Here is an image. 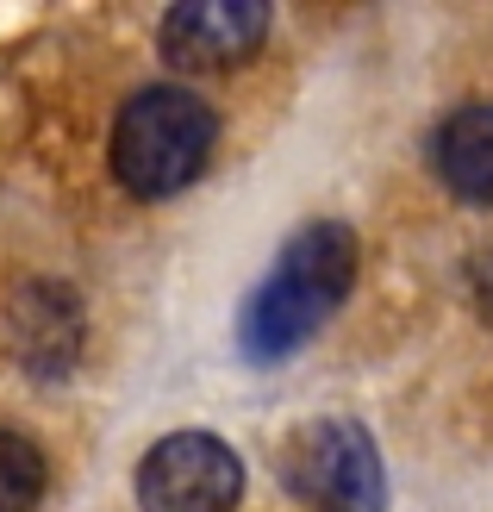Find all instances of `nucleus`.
Instances as JSON below:
<instances>
[{
	"instance_id": "obj_1",
	"label": "nucleus",
	"mask_w": 493,
	"mask_h": 512,
	"mask_svg": "<svg viewBox=\"0 0 493 512\" xmlns=\"http://www.w3.org/2000/svg\"><path fill=\"white\" fill-rule=\"evenodd\" d=\"M356 281V232L337 219H313L281 244L275 269L256 281V294L238 313V344L256 363H275V356H294L313 331L344 306Z\"/></svg>"
},
{
	"instance_id": "obj_3",
	"label": "nucleus",
	"mask_w": 493,
	"mask_h": 512,
	"mask_svg": "<svg viewBox=\"0 0 493 512\" xmlns=\"http://www.w3.org/2000/svg\"><path fill=\"white\" fill-rule=\"evenodd\" d=\"M281 481L306 512H381L387 475L369 425L356 419H306L281 444Z\"/></svg>"
},
{
	"instance_id": "obj_7",
	"label": "nucleus",
	"mask_w": 493,
	"mask_h": 512,
	"mask_svg": "<svg viewBox=\"0 0 493 512\" xmlns=\"http://www.w3.org/2000/svg\"><path fill=\"white\" fill-rule=\"evenodd\" d=\"M38 500H44V456L19 431H0V512H38Z\"/></svg>"
},
{
	"instance_id": "obj_2",
	"label": "nucleus",
	"mask_w": 493,
	"mask_h": 512,
	"mask_svg": "<svg viewBox=\"0 0 493 512\" xmlns=\"http://www.w3.org/2000/svg\"><path fill=\"white\" fill-rule=\"evenodd\" d=\"M213 107L188 88H144L125 100L113 125V175L138 200H169L194 182L213 157Z\"/></svg>"
},
{
	"instance_id": "obj_5",
	"label": "nucleus",
	"mask_w": 493,
	"mask_h": 512,
	"mask_svg": "<svg viewBox=\"0 0 493 512\" xmlns=\"http://www.w3.org/2000/svg\"><path fill=\"white\" fill-rule=\"evenodd\" d=\"M269 38V7L263 0H188V7L163 13V57L175 69H238L256 57Z\"/></svg>"
},
{
	"instance_id": "obj_6",
	"label": "nucleus",
	"mask_w": 493,
	"mask_h": 512,
	"mask_svg": "<svg viewBox=\"0 0 493 512\" xmlns=\"http://www.w3.org/2000/svg\"><path fill=\"white\" fill-rule=\"evenodd\" d=\"M431 169L456 200L493 207V107H456L431 138Z\"/></svg>"
},
{
	"instance_id": "obj_4",
	"label": "nucleus",
	"mask_w": 493,
	"mask_h": 512,
	"mask_svg": "<svg viewBox=\"0 0 493 512\" xmlns=\"http://www.w3.org/2000/svg\"><path fill=\"white\" fill-rule=\"evenodd\" d=\"M244 463L213 431H169L138 463V512H238Z\"/></svg>"
}]
</instances>
